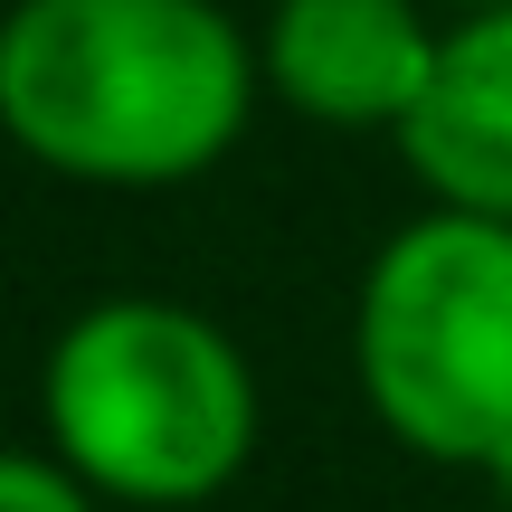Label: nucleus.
I'll use <instances>...</instances> for the list:
<instances>
[{
    "label": "nucleus",
    "mask_w": 512,
    "mask_h": 512,
    "mask_svg": "<svg viewBox=\"0 0 512 512\" xmlns=\"http://www.w3.org/2000/svg\"><path fill=\"white\" fill-rule=\"evenodd\" d=\"M370 418L437 465H512V219L427 209L361 275Z\"/></svg>",
    "instance_id": "nucleus-3"
},
{
    "label": "nucleus",
    "mask_w": 512,
    "mask_h": 512,
    "mask_svg": "<svg viewBox=\"0 0 512 512\" xmlns=\"http://www.w3.org/2000/svg\"><path fill=\"white\" fill-rule=\"evenodd\" d=\"M48 446L105 503H209L256 456V370L209 313L114 294L76 313L38 380Z\"/></svg>",
    "instance_id": "nucleus-2"
},
{
    "label": "nucleus",
    "mask_w": 512,
    "mask_h": 512,
    "mask_svg": "<svg viewBox=\"0 0 512 512\" xmlns=\"http://www.w3.org/2000/svg\"><path fill=\"white\" fill-rule=\"evenodd\" d=\"M465 10H494V0H465Z\"/></svg>",
    "instance_id": "nucleus-7"
},
{
    "label": "nucleus",
    "mask_w": 512,
    "mask_h": 512,
    "mask_svg": "<svg viewBox=\"0 0 512 512\" xmlns=\"http://www.w3.org/2000/svg\"><path fill=\"white\" fill-rule=\"evenodd\" d=\"M266 57L219 0H19L0 19V133L105 190L200 181L256 114Z\"/></svg>",
    "instance_id": "nucleus-1"
},
{
    "label": "nucleus",
    "mask_w": 512,
    "mask_h": 512,
    "mask_svg": "<svg viewBox=\"0 0 512 512\" xmlns=\"http://www.w3.org/2000/svg\"><path fill=\"white\" fill-rule=\"evenodd\" d=\"M0 512H95V494L57 456H19V446H0Z\"/></svg>",
    "instance_id": "nucleus-6"
},
{
    "label": "nucleus",
    "mask_w": 512,
    "mask_h": 512,
    "mask_svg": "<svg viewBox=\"0 0 512 512\" xmlns=\"http://www.w3.org/2000/svg\"><path fill=\"white\" fill-rule=\"evenodd\" d=\"M446 38L418 19V0H275L266 19V86L294 114L342 133H399L437 76Z\"/></svg>",
    "instance_id": "nucleus-4"
},
{
    "label": "nucleus",
    "mask_w": 512,
    "mask_h": 512,
    "mask_svg": "<svg viewBox=\"0 0 512 512\" xmlns=\"http://www.w3.org/2000/svg\"><path fill=\"white\" fill-rule=\"evenodd\" d=\"M399 152L437 190V209L512 219V0L446 29L437 76H427L418 114L399 124Z\"/></svg>",
    "instance_id": "nucleus-5"
}]
</instances>
